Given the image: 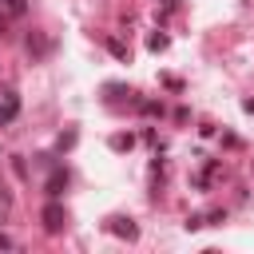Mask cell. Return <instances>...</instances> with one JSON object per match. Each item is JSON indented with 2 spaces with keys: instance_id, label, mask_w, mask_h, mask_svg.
Segmentation results:
<instances>
[{
  "instance_id": "cell-1",
  "label": "cell",
  "mask_w": 254,
  "mask_h": 254,
  "mask_svg": "<svg viewBox=\"0 0 254 254\" xmlns=\"http://www.w3.org/2000/svg\"><path fill=\"white\" fill-rule=\"evenodd\" d=\"M16 115V95L12 91H0V123H8Z\"/></svg>"
},
{
  "instance_id": "cell-2",
  "label": "cell",
  "mask_w": 254,
  "mask_h": 254,
  "mask_svg": "<svg viewBox=\"0 0 254 254\" xmlns=\"http://www.w3.org/2000/svg\"><path fill=\"white\" fill-rule=\"evenodd\" d=\"M60 226H64V222H60V210L52 206V210H48V230H60Z\"/></svg>"
}]
</instances>
